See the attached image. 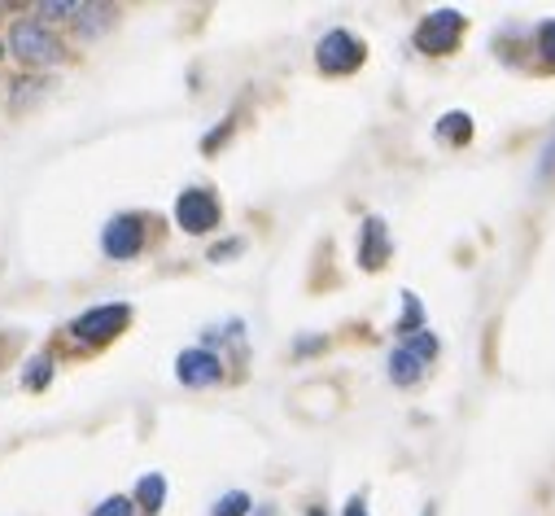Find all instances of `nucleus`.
Segmentation results:
<instances>
[{"mask_svg": "<svg viewBox=\"0 0 555 516\" xmlns=\"http://www.w3.org/2000/svg\"><path fill=\"white\" fill-rule=\"evenodd\" d=\"M245 507H249V499H245L241 490H232V494H223V499H219L215 516H245Z\"/></svg>", "mask_w": 555, "mask_h": 516, "instance_id": "12", "label": "nucleus"}, {"mask_svg": "<svg viewBox=\"0 0 555 516\" xmlns=\"http://www.w3.org/2000/svg\"><path fill=\"white\" fill-rule=\"evenodd\" d=\"M40 14H53V18H62V14H79V5H66V0H53V5H40Z\"/></svg>", "mask_w": 555, "mask_h": 516, "instance_id": "18", "label": "nucleus"}, {"mask_svg": "<svg viewBox=\"0 0 555 516\" xmlns=\"http://www.w3.org/2000/svg\"><path fill=\"white\" fill-rule=\"evenodd\" d=\"M141 245H145V228H141V219H135V215H118L101 232V249L109 258H135V254H141Z\"/></svg>", "mask_w": 555, "mask_h": 516, "instance_id": "4", "label": "nucleus"}, {"mask_svg": "<svg viewBox=\"0 0 555 516\" xmlns=\"http://www.w3.org/2000/svg\"><path fill=\"white\" fill-rule=\"evenodd\" d=\"M421 376H425V359L415 354L411 346H398V350L389 354V380H393V385H415Z\"/></svg>", "mask_w": 555, "mask_h": 516, "instance_id": "9", "label": "nucleus"}, {"mask_svg": "<svg viewBox=\"0 0 555 516\" xmlns=\"http://www.w3.org/2000/svg\"><path fill=\"white\" fill-rule=\"evenodd\" d=\"M176 223H180L184 232L202 236V232H210V228L219 223V202H215L206 189H184L180 202H176Z\"/></svg>", "mask_w": 555, "mask_h": 516, "instance_id": "3", "label": "nucleus"}, {"mask_svg": "<svg viewBox=\"0 0 555 516\" xmlns=\"http://www.w3.org/2000/svg\"><path fill=\"white\" fill-rule=\"evenodd\" d=\"M460 36H464V14L460 10H438L415 27V49L429 53V57H442L460 44Z\"/></svg>", "mask_w": 555, "mask_h": 516, "instance_id": "1", "label": "nucleus"}, {"mask_svg": "<svg viewBox=\"0 0 555 516\" xmlns=\"http://www.w3.org/2000/svg\"><path fill=\"white\" fill-rule=\"evenodd\" d=\"M538 53L555 66V23H542V27H538Z\"/></svg>", "mask_w": 555, "mask_h": 516, "instance_id": "15", "label": "nucleus"}, {"mask_svg": "<svg viewBox=\"0 0 555 516\" xmlns=\"http://www.w3.org/2000/svg\"><path fill=\"white\" fill-rule=\"evenodd\" d=\"M421 516H438V507H434V503H429V507H425V512H421Z\"/></svg>", "mask_w": 555, "mask_h": 516, "instance_id": "20", "label": "nucleus"}, {"mask_svg": "<svg viewBox=\"0 0 555 516\" xmlns=\"http://www.w3.org/2000/svg\"><path fill=\"white\" fill-rule=\"evenodd\" d=\"M307 516H324V512H320V507H315V512H307Z\"/></svg>", "mask_w": 555, "mask_h": 516, "instance_id": "21", "label": "nucleus"}, {"mask_svg": "<svg viewBox=\"0 0 555 516\" xmlns=\"http://www.w3.org/2000/svg\"><path fill=\"white\" fill-rule=\"evenodd\" d=\"M389 258V236H385V223L380 219H367L363 223V245H359V263L367 268V272H376L380 263Z\"/></svg>", "mask_w": 555, "mask_h": 516, "instance_id": "8", "label": "nucleus"}, {"mask_svg": "<svg viewBox=\"0 0 555 516\" xmlns=\"http://www.w3.org/2000/svg\"><path fill=\"white\" fill-rule=\"evenodd\" d=\"M402 298H406V315H402V324H398V328L406 333L411 324H421V302H415V294H402Z\"/></svg>", "mask_w": 555, "mask_h": 516, "instance_id": "16", "label": "nucleus"}, {"mask_svg": "<svg viewBox=\"0 0 555 516\" xmlns=\"http://www.w3.org/2000/svg\"><path fill=\"white\" fill-rule=\"evenodd\" d=\"M315 62L324 75H350L363 66V40H354L350 31H328L315 49Z\"/></svg>", "mask_w": 555, "mask_h": 516, "instance_id": "2", "label": "nucleus"}, {"mask_svg": "<svg viewBox=\"0 0 555 516\" xmlns=\"http://www.w3.org/2000/svg\"><path fill=\"white\" fill-rule=\"evenodd\" d=\"M14 53L23 62H57L62 44H57V36L44 31V23H18L14 27Z\"/></svg>", "mask_w": 555, "mask_h": 516, "instance_id": "5", "label": "nucleus"}, {"mask_svg": "<svg viewBox=\"0 0 555 516\" xmlns=\"http://www.w3.org/2000/svg\"><path fill=\"white\" fill-rule=\"evenodd\" d=\"M135 499L145 503V512H158L163 499H167V481H163V473H150L141 486H135Z\"/></svg>", "mask_w": 555, "mask_h": 516, "instance_id": "11", "label": "nucleus"}, {"mask_svg": "<svg viewBox=\"0 0 555 516\" xmlns=\"http://www.w3.org/2000/svg\"><path fill=\"white\" fill-rule=\"evenodd\" d=\"M131 512H135V507H131V499H127V494H114V499H105L92 516H131Z\"/></svg>", "mask_w": 555, "mask_h": 516, "instance_id": "13", "label": "nucleus"}, {"mask_svg": "<svg viewBox=\"0 0 555 516\" xmlns=\"http://www.w3.org/2000/svg\"><path fill=\"white\" fill-rule=\"evenodd\" d=\"M346 516H367V503H363V494H354V499L346 503Z\"/></svg>", "mask_w": 555, "mask_h": 516, "instance_id": "19", "label": "nucleus"}, {"mask_svg": "<svg viewBox=\"0 0 555 516\" xmlns=\"http://www.w3.org/2000/svg\"><path fill=\"white\" fill-rule=\"evenodd\" d=\"M468 137H473V118H468L464 109L442 114V122H438V141H447V145H464Z\"/></svg>", "mask_w": 555, "mask_h": 516, "instance_id": "10", "label": "nucleus"}, {"mask_svg": "<svg viewBox=\"0 0 555 516\" xmlns=\"http://www.w3.org/2000/svg\"><path fill=\"white\" fill-rule=\"evenodd\" d=\"M219 359L210 354V350H184L180 359H176V376L184 380V385H193V390H202V385H215L219 380Z\"/></svg>", "mask_w": 555, "mask_h": 516, "instance_id": "7", "label": "nucleus"}, {"mask_svg": "<svg viewBox=\"0 0 555 516\" xmlns=\"http://www.w3.org/2000/svg\"><path fill=\"white\" fill-rule=\"evenodd\" d=\"M546 176H555V141L546 145V154H542V167H538V180H546Z\"/></svg>", "mask_w": 555, "mask_h": 516, "instance_id": "17", "label": "nucleus"}, {"mask_svg": "<svg viewBox=\"0 0 555 516\" xmlns=\"http://www.w3.org/2000/svg\"><path fill=\"white\" fill-rule=\"evenodd\" d=\"M127 320H131V311L122 302L118 307H92V311H83L75 320V337H83V341H109Z\"/></svg>", "mask_w": 555, "mask_h": 516, "instance_id": "6", "label": "nucleus"}, {"mask_svg": "<svg viewBox=\"0 0 555 516\" xmlns=\"http://www.w3.org/2000/svg\"><path fill=\"white\" fill-rule=\"evenodd\" d=\"M53 376V363L49 359H31V372H27V390H40V385H49Z\"/></svg>", "mask_w": 555, "mask_h": 516, "instance_id": "14", "label": "nucleus"}]
</instances>
